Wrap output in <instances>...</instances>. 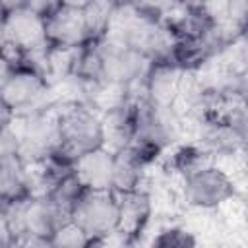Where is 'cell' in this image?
Returning a JSON list of instances; mask_svg holds the SVG:
<instances>
[{
  "instance_id": "9c48e42d",
  "label": "cell",
  "mask_w": 248,
  "mask_h": 248,
  "mask_svg": "<svg viewBox=\"0 0 248 248\" xmlns=\"http://www.w3.org/2000/svg\"><path fill=\"white\" fill-rule=\"evenodd\" d=\"M72 172L87 190H110L114 172V155L103 147L83 153L74 165Z\"/></svg>"
},
{
  "instance_id": "6da1fadb",
  "label": "cell",
  "mask_w": 248,
  "mask_h": 248,
  "mask_svg": "<svg viewBox=\"0 0 248 248\" xmlns=\"http://www.w3.org/2000/svg\"><path fill=\"white\" fill-rule=\"evenodd\" d=\"M60 145L52 153L66 165H74L83 153L101 147V114L89 105H56Z\"/></svg>"
},
{
  "instance_id": "7c38bea8",
  "label": "cell",
  "mask_w": 248,
  "mask_h": 248,
  "mask_svg": "<svg viewBox=\"0 0 248 248\" xmlns=\"http://www.w3.org/2000/svg\"><path fill=\"white\" fill-rule=\"evenodd\" d=\"M27 196V167L17 157L0 161V203Z\"/></svg>"
},
{
  "instance_id": "8992f818",
  "label": "cell",
  "mask_w": 248,
  "mask_h": 248,
  "mask_svg": "<svg viewBox=\"0 0 248 248\" xmlns=\"http://www.w3.org/2000/svg\"><path fill=\"white\" fill-rule=\"evenodd\" d=\"M6 8V17L2 23V29L6 33V39L21 48L27 50H41L48 48L50 43L46 39L45 19L37 16L25 2H2Z\"/></svg>"
},
{
  "instance_id": "52a82bcc",
  "label": "cell",
  "mask_w": 248,
  "mask_h": 248,
  "mask_svg": "<svg viewBox=\"0 0 248 248\" xmlns=\"http://www.w3.org/2000/svg\"><path fill=\"white\" fill-rule=\"evenodd\" d=\"M85 2H58L56 10L45 19L46 39L54 46H85L89 45L83 19Z\"/></svg>"
},
{
  "instance_id": "7402d4cb",
  "label": "cell",
  "mask_w": 248,
  "mask_h": 248,
  "mask_svg": "<svg viewBox=\"0 0 248 248\" xmlns=\"http://www.w3.org/2000/svg\"><path fill=\"white\" fill-rule=\"evenodd\" d=\"M12 72H14V68H12V66L6 62V58L0 54V87L8 81V78L12 76Z\"/></svg>"
},
{
  "instance_id": "30bf717a",
  "label": "cell",
  "mask_w": 248,
  "mask_h": 248,
  "mask_svg": "<svg viewBox=\"0 0 248 248\" xmlns=\"http://www.w3.org/2000/svg\"><path fill=\"white\" fill-rule=\"evenodd\" d=\"M70 221V211L46 198H31L25 209V234L50 238L64 223Z\"/></svg>"
},
{
  "instance_id": "8fae6325",
  "label": "cell",
  "mask_w": 248,
  "mask_h": 248,
  "mask_svg": "<svg viewBox=\"0 0 248 248\" xmlns=\"http://www.w3.org/2000/svg\"><path fill=\"white\" fill-rule=\"evenodd\" d=\"M182 70L174 62H155L149 66L143 87L147 99L157 107H172L178 95Z\"/></svg>"
},
{
  "instance_id": "5b68a950",
  "label": "cell",
  "mask_w": 248,
  "mask_h": 248,
  "mask_svg": "<svg viewBox=\"0 0 248 248\" xmlns=\"http://www.w3.org/2000/svg\"><path fill=\"white\" fill-rule=\"evenodd\" d=\"M182 198L192 207L213 209L234 198V180L223 169L207 167L184 178Z\"/></svg>"
},
{
  "instance_id": "9a60e30c",
  "label": "cell",
  "mask_w": 248,
  "mask_h": 248,
  "mask_svg": "<svg viewBox=\"0 0 248 248\" xmlns=\"http://www.w3.org/2000/svg\"><path fill=\"white\" fill-rule=\"evenodd\" d=\"M83 184L78 180V176L74 174V172H68L66 176H62L58 182H56V186H54V190L50 192V200H54L56 203H60L62 207H66L68 211H72V205L78 202V198L83 194Z\"/></svg>"
},
{
  "instance_id": "ffe728a7",
  "label": "cell",
  "mask_w": 248,
  "mask_h": 248,
  "mask_svg": "<svg viewBox=\"0 0 248 248\" xmlns=\"http://www.w3.org/2000/svg\"><path fill=\"white\" fill-rule=\"evenodd\" d=\"M17 248H54L50 238L45 236H35V234H25L19 238Z\"/></svg>"
},
{
  "instance_id": "e0dca14e",
  "label": "cell",
  "mask_w": 248,
  "mask_h": 248,
  "mask_svg": "<svg viewBox=\"0 0 248 248\" xmlns=\"http://www.w3.org/2000/svg\"><path fill=\"white\" fill-rule=\"evenodd\" d=\"M151 248H196V236L184 229L172 227L153 238Z\"/></svg>"
},
{
  "instance_id": "7a4b0ae2",
  "label": "cell",
  "mask_w": 248,
  "mask_h": 248,
  "mask_svg": "<svg viewBox=\"0 0 248 248\" xmlns=\"http://www.w3.org/2000/svg\"><path fill=\"white\" fill-rule=\"evenodd\" d=\"M74 221L91 240H101L118 229V200L112 190H83L72 205Z\"/></svg>"
},
{
  "instance_id": "2e32d148",
  "label": "cell",
  "mask_w": 248,
  "mask_h": 248,
  "mask_svg": "<svg viewBox=\"0 0 248 248\" xmlns=\"http://www.w3.org/2000/svg\"><path fill=\"white\" fill-rule=\"evenodd\" d=\"M54 248H89L93 244V240L74 223L68 221L64 223L52 236H50Z\"/></svg>"
},
{
  "instance_id": "44dd1931",
  "label": "cell",
  "mask_w": 248,
  "mask_h": 248,
  "mask_svg": "<svg viewBox=\"0 0 248 248\" xmlns=\"http://www.w3.org/2000/svg\"><path fill=\"white\" fill-rule=\"evenodd\" d=\"M14 118V112H12V108L2 101V97H0V128H6L8 124H10V120Z\"/></svg>"
},
{
  "instance_id": "603a6c76",
  "label": "cell",
  "mask_w": 248,
  "mask_h": 248,
  "mask_svg": "<svg viewBox=\"0 0 248 248\" xmlns=\"http://www.w3.org/2000/svg\"><path fill=\"white\" fill-rule=\"evenodd\" d=\"M4 17H6V8H4V4H2V0H0V25L4 23Z\"/></svg>"
},
{
  "instance_id": "277c9868",
  "label": "cell",
  "mask_w": 248,
  "mask_h": 248,
  "mask_svg": "<svg viewBox=\"0 0 248 248\" xmlns=\"http://www.w3.org/2000/svg\"><path fill=\"white\" fill-rule=\"evenodd\" d=\"M101 60V83H124L132 85L141 81L151 66V62L140 52L108 43L105 39L93 43Z\"/></svg>"
},
{
  "instance_id": "4fadbf2b",
  "label": "cell",
  "mask_w": 248,
  "mask_h": 248,
  "mask_svg": "<svg viewBox=\"0 0 248 248\" xmlns=\"http://www.w3.org/2000/svg\"><path fill=\"white\" fill-rule=\"evenodd\" d=\"M211 159L213 155L209 151H205L203 147L200 145H184L180 147L178 151H174V155L169 159V167L172 172L180 174L182 178L202 170V169H207V167H213L211 165Z\"/></svg>"
},
{
  "instance_id": "5bb4252c",
  "label": "cell",
  "mask_w": 248,
  "mask_h": 248,
  "mask_svg": "<svg viewBox=\"0 0 248 248\" xmlns=\"http://www.w3.org/2000/svg\"><path fill=\"white\" fill-rule=\"evenodd\" d=\"M112 8H114V2H85L83 4V19L87 27L89 45L105 37Z\"/></svg>"
},
{
  "instance_id": "d6986e66",
  "label": "cell",
  "mask_w": 248,
  "mask_h": 248,
  "mask_svg": "<svg viewBox=\"0 0 248 248\" xmlns=\"http://www.w3.org/2000/svg\"><path fill=\"white\" fill-rule=\"evenodd\" d=\"M17 242H19V238H16L14 232L10 231L4 211L0 207V248H17Z\"/></svg>"
},
{
  "instance_id": "ac0fdd59",
  "label": "cell",
  "mask_w": 248,
  "mask_h": 248,
  "mask_svg": "<svg viewBox=\"0 0 248 248\" xmlns=\"http://www.w3.org/2000/svg\"><path fill=\"white\" fill-rule=\"evenodd\" d=\"M17 149H19V141L14 136V132L8 126L0 128V161L6 159V157L17 155Z\"/></svg>"
},
{
  "instance_id": "3957f363",
  "label": "cell",
  "mask_w": 248,
  "mask_h": 248,
  "mask_svg": "<svg viewBox=\"0 0 248 248\" xmlns=\"http://www.w3.org/2000/svg\"><path fill=\"white\" fill-rule=\"evenodd\" d=\"M58 145H60V128H58V112L54 107L25 116V130L17 149V157L25 165H33L46 159L56 151Z\"/></svg>"
},
{
  "instance_id": "ba28073f",
  "label": "cell",
  "mask_w": 248,
  "mask_h": 248,
  "mask_svg": "<svg viewBox=\"0 0 248 248\" xmlns=\"http://www.w3.org/2000/svg\"><path fill=\"white\" fill-rule=\"evenodd\" d=\"M118 200V229L134 244L143 232L153 213V198L147 190H134L116 194Z\"/></svg>"
}]
</instances>
